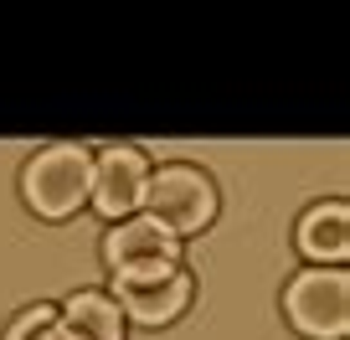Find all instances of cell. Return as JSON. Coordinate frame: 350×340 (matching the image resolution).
<instances>
[{
  "instance_id": "6da1fadb",
  "label": "cell",
  "mask_w": 350,
  "mask_h": 340,
  "mask_svg": "<svg viewBox=\"0 0 350 340\" xmlns=\"http://www.w3.org/2000/svg\"><path fill=\"white\" fill-rule=\"evenodd\" d=\"M139 201L150 207V222L165 227L170 237H180V232H201L211 222V211H217V196H211L206 176H196V170H186V165L154 170V176L144 181Z\"/></svg>"
},
{
  "instance_id": "7a4b0ae2",
  "label": "cell",
  "mask_w": 350,
  "mask_h": 340,
  "mask_svg": "<svg viewBox=\"0 0 350 340\" xmlns=\"http://www.w3.org/2000/svg\"><path fill=\"white\" fill-rule=\"evenodd\" d=\"M88 181H93L88 150L57 144V150H42L26 165V201H31L42 217H67V211L88 196Z\"/></svg>"
},
{
  "instance_id": "52a82bcc",
  "label": "cell",
  "mask_w": 350,
  "mask_h": 340,
  "mask_svg": "<svg viewBox=\"0 0 350 340\" xmlns=\"http://www.w3.org/2000/svg\"><path fill=\"white\" fill-rule=\"evenodd\" d=\"M299 248L314 258V263H340L350 252V211L345 201H329V207H314L299 227Z\"/></svg>"
},
{
  "instance_id": "9c48e42d",
  "label": "cell",
  "mask_w": 350,
  "mask_h": 340,
  "mask_svg": "<svg viewBox=\"0 0 350 340\" xmlns=\"http://www.w3.org/2000/svg\"><path fill=\"white\" fill-rule=\"evenodd\" d=\"M5 340H62V325H57V309L36 304L31 315H21V319H16V330H11Z\"/></svg>"
},
{
  "instance_id": "ba28073f",
  "label": "cell",
  "mask_w": 350,
  "mask_h": 340,
  "mask_svg": "<svg viewBox=\"0 0 350 340\" xmlns=\"http://www.w3.org/2000/svg\"><path fill=\"white\" fill-rule=\"evenodd\" d=\"M62 340H119V304L103 294H72L67 309L57 315Z\"/></svg>"
},
{
  "instance_id": "5b68a950",
  "label": "cell",
  "mask_w": 350,
  "mask_h": 340,
  "mask_svg": "<svg viewBox=\"0 0 350 340\" xmlns=\"http://www.w3.org/2000/svg\"><path fill=\"white\" fill-rule=\"evenodd\" d=\"M144 181H150V170H144L139 150H103V160L93 165V181H88V196L103 217H124L139 207Z\"/></svg>"
},
{
  "instance_id": "277c9868",
  "label": "cell",
  "mask_w": 350,
  "mask_h": 340,
  "mask_svg": "<svg viewBox=\"0 0 350 340\" xmlns=\"http://www.w3.org/2000/svg\"><path fill=\"white\" fill-rule=\"evenodd\" d=\"M288 319L314 340H335L350 325V284L345 274H304L288 289Z\"/></svg>"
},
{
  "instance_id": "8992f818",
  "label": "cell",
  "mask_w": 350,
  "mask_h": 340,
  "mask_svg": "<svg viewBox=\"0 0 350 340\" xmlns=\"http://www.w3.org/2000/svg\"><path fill=\"white\" fill-rule=\"evenodd\" d=\"M113 268H139V263H175V237L165 227H154L150 217L139 222H124L119 232H109L103 242Z\"/></svg>"
},
{
  "instance_id": "3957f363",
  "label": "cell",
  "mask_w": 350,
  "mask_h": 340,
  "mask_svg": "<svg viewBox=\"0 0 350 340\" xmlns=\"http://www.w3.org/2000/svg\"><path fill=\"white\" fill-rule=\"evenodd\" d=\"M113 278H119L124 315L144 319V325L175 319L191 299V278L180 274V263H139V268H119Z\"/></svg>"
}]
</instances>
